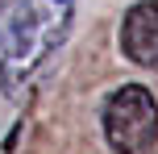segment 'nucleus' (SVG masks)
Instances as JSON below:
<instances>
[{
  "label": "nucleus",
  "instance_id": "nucleus-3",
  "mask_svg": "<svg viewBox=\"0 0 158 154\" xmlns=\"http://www.w3.org/2000/svg\"><path fill=\"white\" fill-rule=\"evenodd\" d=\"M121 50L129 63L158 71V0H137L121 21Z\"/></svg>",
  "mask_w": 158,
  "mask_h": 154
},
{
  "label": "nucleus",
  "instance_id": "nucleus-1",
  "mask_svg": "<svg viewBox=\"0 0 158 154\" xmlns=\"http://www.w3.org/2000/svg\"><path fill=\"white\" fill-rule=\"evenodd\" d=\"M75 29V0H0V92L21 100Z\"/></svg>",
  "mask_w": 158,
  "mask_h": 154
},
{
  "label": "nucleus",
  "instance_id": "nucleus-2",
  "mask_svg": "<svg viewBox=\"0 0 158 154\" xmlns=\"http://www.w3.org/2000/svg\"><path fill=\"white\" fill-rule=\"evenodd\" d=\"M104 142L117 154H154L158 142V104L150 88L142 83H121L104 100Z\"/></svg>",
  "mask_w": 158,
  "mask_h": 154
}]
</instances>
